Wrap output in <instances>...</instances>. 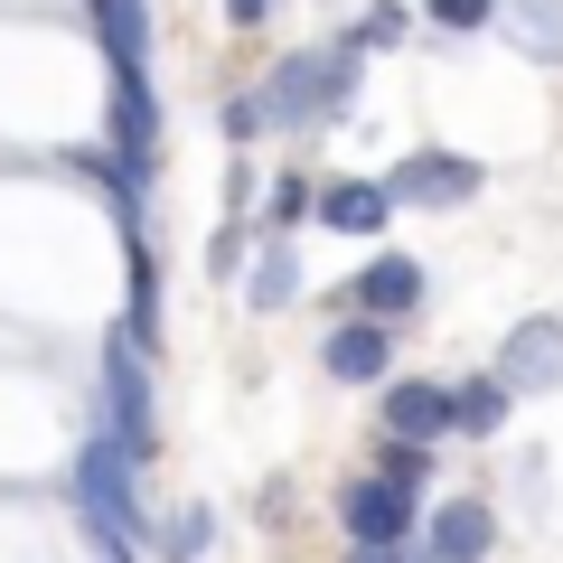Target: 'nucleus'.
Here are the masks:
<instances>
[{
  "mask_svg": "<svg viewBox=\"0 0 563 563\" xmlns=\"http://www.w3.org/2000/svg\"><path fill=\"white\" fill-rule=\"evenodd\" d=\"M76 526H85V544H95V554H113V563H132V554H151V526H141V451L122 442V432H85L76 442Z\"/></svg>",
  "mask_w": 563,
  "mask_h": 563,
  "instance_id": "1",
  "label": "nucleus"
},
{
  "mask_svg": "<svg viewBox=\"0 0 563 563\" xmlns=\"http://www.w3.org/2000/svg\"><path fill=\"white\" fill-rule=\"evenodd\" d=\"M357 66H366V47H357V38L291 47V57H282L273 76L254 85L263 113H273V132H310V122H339V113H347V95H357Z\"/></svg>",
  "mask_w": 563,
  "mask_h": 563,
  "instance_id": "2",
  "label": "nucleus"
},
{
  "mask_svg": "<svg viewBox=\"0 0 563 563\" xmlns=\"http://www.w3.org/2000/svg\"><path fill=\"white\" fill-rule=\"evenodd\" d=\"M95 422L122 432V442L151 461L161 451V395H151V347L132 329H103V357H95Z\"/></svg>",
  "mask_w": 563,
  "mask_h": 563,
  "instance_id": "3",
  "label": "nucleus"
},
{
  "mask_svg": "<svg viewBox=\"0 0 563 563\" xmlns=\"http://www.w3.org/2000/svg\"><path fill=\"white\" fill-rule=\"evenodd\" d=\"M413 498L422 488L385 479V470H357V479L339 488V536L357 544V554H404V544H413Z\"/></svg>",
  "mask_w": 563,
  "mask_h": 563,
  "instance_id": "4",
  "label": "nucleus"
},
{
  "mask_svg": "<svg viewBox=\"0 0 563 563\" xmlns=\"http://www.w3.org/2000/svg\"><path fill=\"white\" fill-rule=\"evenodd\" d=\"M385 188H395V207H470L488 188V169L470 151H404L385 169Z\"/></svg>",
  "mask_w": 563,
  "mask_h": 563,
  "instance_id": "5",
  "label": "nucleus"
},
{
  "mask_svg": "<svg viewBox=\"0 0 563 563\" xmlns=\"http://www.w3.org/2000/svg\"><path fill=\"white\" fill-rule=\"evenodd\" d=\"M103 141L132 169H161V85L151 66H113V103H103Z\"/></svg>",
  "mask_w": 563,
  "mask_h": 563,
  "instance_id": "6",
  "label": "nucleus"
},
{
  "mask_svg": "<svg viewBox=\"0 0 563 563\" xmlns=\"http://www.w3.org/2000/svg\"><path fill=\"white\" fill-rule=\"evenodd\" d=\"M320 366H329L339 385H385V376H395V320H376V310H347V320L320 339Z\"/></svg>",
  "mask_w": 563,
  "mask_h": 563,
  "instance_id": "7",
  "label": "nucleus"
},
{
  "mask_svg": "<svg viewBox=\"0 0 563 563\" xmlns=\"http://www.w3.org/2000/svg\"><path fill=\"white\" fill-rule=\"evenodd\" d=\"M385 432H413V442H442V432H461V385L442 376H385Z\"/></svg>",
  "mask_w": 563,
  "mask_h": 563,
  "instance_id": "8",
  "label": "nucleus"
},
{
  "mask_svg": "<svg viewBox=\"0 0 563 563\" xmlns=\"http://www.w3.org/2000/svg\"><path fill=\"white\" fill-rule=\"evenodd\" d=\"M498 376L517 385V395H554L563 385V320L554 310H536V320H517L498 339Z\"/></svg>",
  "mask_w": 563,
  "mask_h": 563,
  "instance_id": "9",
  "label": "nucleus"
},
{
  "mask_svg": "<svg viewBox=\"0 0 563 563\" xmlns=\"http://www.w3.org/2000/svg\"><path fill=\"white\" fill-rule=\"evenodd\" d=\"M422 291H432V273H422L413 254H376L357 282H347V310H376V320H404V310H422Z\"/></svg>",
  "mask_w": 563,
  "mask_h": 563,
  "instance_id": "10",
  "label": "nucleus"
},
{
  "mask_svg": "<svg viewBox=\"0 0 563 563\" xmlns=\"http://www.w3.org/2000/svg\"><path fill=\"white\" fill-rule=\"evenodd\" d=\"M488 544H498L488 498H442V507H432V526H422V554H432V563H479Z\"/></svg>",
  "mask_w": 563,
  "mask_h": 563,
  "instance_id": "11",
  "label": "nucleus"
},
{
  "mask_svg": "<svg viewBox=\"0 0 563 563\" xmlns=\"http://www.w3.org/2000/svg\"><path fill=\"white\" fill-rule=\"evenodd\" d=\"M122 282H132V291H122V329L161 357V254H151V235H141V225L122 235Z\"/></svg>",
  "mask_w": 563,
  "mask_h": 563,
  "instance_id": "12",
  "label": "nucleus"
},
{
  "mask_svg": "<svg viewBox=\"0 0 563 563\" xmlns=\"http://www.w3.org/2000/svg\"><path fill=\"white\" fill-rule=\"evenodd\" d=\"M103 66H151V0H85Z\"/></svg>",
  "mask_w": 563,
  "mask_h": 563,
  "instance_id": "13",
  "label": "nucleus"
},
{
  "mask_svg": "<svg viewBox=\"0 0 563 563\" xmlns=\"http://www.w3.org/2000/svg\"><path fill=\"white\" fill-rule=\"evenodd\" d=\"M385 217H395V188L385 179H329L320 188V225L329 235H385Z\"/></svg>",
  "mask_w": 563,
  "mask_h": 563,
  "instance_id": "14",
  "label": "nucleus"
},
{
  "mask_svg": "<svg viewBox=\"0 0 563 563\" xmlns=\"http://www.w3.org/2000/svg\"><path fill=\"white\" fill-rule=\"evenodd\" d=\"M244 301H254V310H291V301H301V254H291V235H263V244H254Z\"/></svg>",
  "mask_w": 563,
  "mask_h": 563,
  "instance_id": "15",
  "label": "nucleus"
},
{
  "mask_svg": "<svg viewBox=\"0 0 563 563\" xmlns=\"http://www.w3.org/2000/svg\"><path fill=\"white\" fill-rule=\"evenodd\" d=\"M498 29L536 66H563V0H498Z\"/></svg>",
  "mask_w": 563,
  "mask_h": 563,
  "instance_id": "16",
  "label": "nucleus"
},
{
  "mask_svg": "<svg viewBox=\"0 0 563 563\" xmlns=\"http://www.w3.org/2000/svg\"><path fill=\"white\" fill-rule=\"evenodd\" d=\"M507 413H517V385L488 366V376H461V432L470 442H488V432H507Z\"/></svg>",
  "mask_w": 563,
  "mask_h": 563,
  "instance_id": "17",
  "label": "nucleus"
},
{
  "mask_svg": "<svg viewBox=\"0 0 563 563\" xmlns=\"http://www.w3.org/2000/svg\"><path fill=\"white\" fill-rule=\"evenodd\" d=\"M320 217V188L310 179H273L263 188V235H291V225H310Z\"/></svg>",
  "mask_w": 563,
  "mask_h": 563,
  "instance_id": "18",
  "label": "nucleus"
},
{
  "mask_svg": "<svg viewBox=\"0 0 563 563\" xmlns=\"http://www.w3.org/2000/svg\"><path fill=\"white\" fill-rule=\"evenodd\" d=\"M404 29H413V10H404V0H366L357 20H347V38H357L366 57H385V47H404Z\"/></svg>",
  "mask_w": 563,
  "mask_h": 563,
  "instance_id": "19",
  "label": "nucleus"
},
{
  "mask_svg": "<svg viewBox=\"0 0 563 563\" xmlns=\"http://www.w3.org/2000/svg\"><path fill=\"white\" fill-rule=\"evenodd\" d=\"M376 470H385V479H404V488H432V442H413V432H385Z\"/></svg>",
  "mask_w": 563,
  "mask_h": 563,
  "instance_id": "20",
  "label": "nucleus"
},
{
  "mask_svg": "<svg viewBox=\"0 0 563 563\" xmlns=\"http://www.w3.org/2000/svg\"><path fill=\"white\" fill-rule=\"evenodd\" d=\"M422 20L451 38H479V29H498V0H422Z\"/></svg>",
  "mask_w": 563,
  "mask_h": 563,
  "instance_id": "21",
  "label": "nucleus"
},
{
  "mask_svg": "<svg viewBox=\"0 0 563 563\" xmlns=\"http://www.w3.org/2000/svg\"><path fill=\"white\" fill-rule=\"evenodd\" d=\"M217 132L235 141V151H244V141H263V132H273V113H263V95H254V85H244V95H225V113H217Z\"/></svg>",
  "mask_w": 563,
  "mask_h": 563,
  "instance_id": "22",
  "label": "nucleus"
},
{
  "mask_svg": "<svg viewBox=\"0 0 563 563\" xmlns=\"http://www.w3.org/2000/svg\"><path fill=\"white\" fill-rule=\"evenodd\" d=\"M207 544H217V517H207V507H179V517L161 526V554H207Z\"/></svg>",
  "mask_w": 563,
  "mask_h": 563,
  "instance_id": "23",
  "label": "nucleus"
},
{
  "mask_svg": "<svg viewBox=\"0 0 563 563\" xmlns=\"http://www.w3.org/2000/svg\"><path fill=\"white\" fill-rule=\"evenodd\" d=\"M207 273H217V282H244V217L217 225V244H207Z\"/></svg>",
  "mask_w": 563,
  "mask_h": 563,
  "instance_id": "24",
  "label": "nucleus"
},
{
  "mask_svg": "<svg viewBox=\"0 0 563 563\" xmlns=\"http://www.w3.org/2000/svg\"><path fill=\"white\" fill-rule=\"evenodd\" d=\"M273 20V0H225V29H263Z\"/></svg>",
  "mask_w": 563,
  "mask_h": 563,
  "instance_id": "25",
  "label": "nucleus"
}]
</instances>
